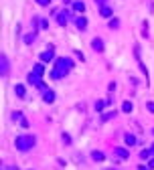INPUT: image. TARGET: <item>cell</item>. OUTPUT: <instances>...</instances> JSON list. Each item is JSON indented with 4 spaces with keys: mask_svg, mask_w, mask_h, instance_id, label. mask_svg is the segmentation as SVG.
<instances>
[{
    "mask_svg": "<svg viewBox=\"0 0 154 170\" xmlns=\"http://www.w3.org/2000/svg\"><path fill=\"white\" fill-rule=\"evenodd\" d=\"M73 67V61L71 59H57L55 61V69L51 71V77L53 79H61L69 73V69Z\"/></svg>",
    "mask_w": 154,
    "mask_h": 170,
    "instance_id": "obj_1",
    "label": "cell"
},
{
    "mask_svg": "<svg viewBox=\"0 0 154 170\" xmlns=\"http://www.w3.org/2000/svg\"><path fill=\"white\" fill-rule=\"evenodd\" d=\"M14 144H16V148L20 152H27V150H31L35 146V136H18L14 140Z\"/></svg>",
    "mask_w": 154,
    "mask_h": 170,
    "instance_id": "obj_2",
    "label": "cell"
},
{
    "mask_svg": "<svg viewBox=\"0 0 154 170\" xmlns=\"http://www.w3.org/2000/svg\"><path fill=\"white\" fill-rule=\"evenodd\" d=\"M53 53H55V47H53V45H49V47H47V51H43V53H41V61H43V63L53 61Z\"/></svg>",
    "mask_w": 154,
    "mask_h": 170,
    "instance_id": "obj_3",
    "label": "cell"
},
{
    "mask_svg": "<svg viewBox=\"0 0 154 170\" xmlns=\"http://www.w3.org/2000/svg\"><path fill=\"white\" fill-rule=\"evenodd\" d=\"M114 154H116V158H120V160H128V158H130V152H128L126 148H116Z\"/></svg>",
    "mask_w": 154,
    "mask_h": 170,
    "instance_id": "obj_4",
    "label": "cell"
},
{
    "mask_svg": "<svg viewBox=\"0 0 154 170\" xmlns=\"http://www.w3.org/2000/svg\"><path fill=\"white\" fill-rule=\"evenodd\" d=\"M57 14V22L61 24V26H65L67 24V14H69V10H61V12H55Z\"/></svg>",
    "mask_w": 154,
    "mask_h": 170,
    "instance_id": "obj_5",
    "label": "cell"
},
{
    "mask_svg": "<svg viewBox=\"0 0 154 170\" xmlns=\"http://www.w3.org/2000/svg\"><path fill=\"white\" fill-rule=\"evenodd\" d=\"M75 26L79 29V31H85V29H87V18H85V16H77L75 18Z\"/></svg>",
    "mask_w": 154,
    "mask_h": 170,
    "instance_id": "obj_6",
    "label": "cell"
},
{
    "mask_svg": "<svg viewBox=\"0 0 154 170\" xmlns=\"http://www.w3.org/2000/svg\"><path fill=\"white\" fill-rule=\"evenodd\" d=\"M43 99H45L47 103H53V101H55V91H51V89H45V91H43Z\"/></svg>",
    "mask_w": 154,
    "mask_h": 170,
    "instance_id": "obj_7",
    "label": "cell"
},
{
    "mask_svg": "<svg viewBox=\"0 0 154 170\" xmlns=\"http://www.w3.org/2000/svg\"><path fill=\"white\" fill-rule=\"evenodd\" d=\"M91 47H93L97 53H102V51H104V41H102V39H93V41H91Z\"/></svg>",
    "mask_w": 154,
    "mask_h": 170,
    "instance_id": "obj_8",
    "label": "cell"
},
{
    "mask_svg": "<svg viewBox=\"0 0 154 170\" xmlns=\"http://www.w3.org/2000/svg\"><path fill=\"white\" fill-rule=\"evenodd\" d=\"M99 14H102L104 18H110V16L114 14V10H112L110 6H102V8H99Z\"/></svg>",
    "mask_w": 154,
    "mask_h": 170,
    "instance_id": "obj_9",
    "label": "cell"
},
{
    "mask_svg": "<svg viewBox=\"0 0 154 170\" xmlns=\"http://www.w3.org/2000/svg\"><path fill=\"white\" fill-rule=\"evenodd\" d=\"M0 61H2V75L6 77V75H8V59H6V55H2Z\"/></svg>",
    "mask_w": 154,
    "mask_h": 170,
    "instance_id": "obj_10",
    "label": "cell"
},
{
    "mask_svg": "<svg viewBox=\"0 0 154 170\" xmlns=\"http://www.w3.org/2000/svg\"><path fill=\"white\" fill-rule=\"evenodd\" d=\"M124 140H126V144H128V146H134V144L138 142L134 134H126V136H124Z\"/></svg>",
    "mask_w": 154,
    "mask_h": 170,
    "instance_id": "obj_11",
    "label": "cell"
},
{
    "mask_svg": "<svg viewBox=\"0 0 154 170\" xmlns=\"http://www.w3.org/2000/svg\"><path fill=\"white\" fill-rule=\"evenodd\" d=\"M91 158L95 160V162H104V152H99V150H95V152H91Z\"/></svg>",
    "mask_w": 154,
    "mask_h": 170,
    "instance_id": "obj_12",
    "label": "cell"
},
{
    "mask_svg": "<svg viewBox=\"0 0 154 170\" xmlns=\"http://www.w3.org/2000/svg\"><path fill=\"white\" fill-rule=\"evenodd\" d=\"M14 93H16L18 97H24V95H27V89H24V85H16V87H14Z\"/></svg>",
    "mask_w": 154,
    "mask_h": 170,
    "instance_id": "obj_13",
    "label": "cell"
},
{
    "mask_svg": "<svg viewBox=\"0 0 154 170\" xmlns=\"http://www.w3.org/2000/svg\"><path fill=\"white\" fill-rule=\"evenodd\" d=\"M73 10H75V12H83V10H85V4H83L81 0H77L75 4H73Z\"/></svg>",
    "mask_w": 154,
    "mask_h": 170,
    "instance_id": "obj_14",
    "label": "cell"
},
{
    "mask_svg": "<svg viewBox=\"0 0 154 170\" xmlns=\"http://www.w3.org/2000/svg\"><path fill=\"white\" fill-rule=\"evenodd\" d=\"M33 73L43 75V73H45V65H43V63H37V65H35V69H33Z\"/></svg>",
    "mask_w": 154,
    "mask_h": 170,
    "instance_id": "obj_15",
    "label": "cell"
},
{
    "mask_svg": "<svg viewBox=\"0 0 154 170\" xmlns=\"http://www.w3.org/2000/svg\"><path fill=\"white\" fill-rule=\"evenodd\" d=\"M35 39H37V33H29V35H24V42H27V45H31Z\"/></svg>",
    "mask_w": 154,
    "mask_h": 170,
    "instance_id": "obj_16",
    "label": "cell"
},
{
    "mask_svg": "<svg viewBox=\"0 0 154 170\" xmlns=\"http://www.w3.org/2000/svg\"><path fill=\"white\" fill-rule=\"evenodd\" d=\"M122 111L130 114V111H132V101H124V103H122Z\"/></svg>",
    "mask_w": 154,
    "mask_h": 170,
    "instance_id": "obj_17",
    "label": "cell"
},
{
    "mask_svg": "<svg viewBox=\"0 0 154 170\" xmlns=\"http://www.w3.org/2000/svg\"><path fill=\"white\" fill-rule=\"evenodd\" d=\"M106 103H108V101H95V111H102V109L106 107Z\"/></svg>",
    "mask_w": 154,
    "mask_h": 170,
    "instance_id": "obj_18",
    "label": "cell"
},
{
    "mask_svg": "<svg viewBox=\"0 0 154 170\" xmlns=\"http://www.w3.org/2000/svg\"><path fill=\"white\" fill-rule=\"evenodd\" d=\"M10 118H12V122H16V120H22L20 111H12V114H10Z\"/></svg>",
    "mask_w": 154,
    "mask_h": 170,
    "instance_id": "obj_19",
    "label": "cell"
},
{
    "mask_svg": "<svg viewBox=\"0 0 154 170\" xmlns=\"http://www.w3.org/2000/svg\"><path fill=\"white\" fill-rule=\"evenodd\" d=\"M118 26H120V20L118 18H112L110 20V29H118Z\"/></svg>",
    "mask_w": 154,
    "mask_h": 170,
    "instance_id": "obj_20",
    "label": "cell"
},
{
    "mask_svg": "<svg viewBox=\"0 0 154 170\" xmlns=\"http://www.w3.org/2000/svg\"><path fill=\"white\" fill-rule=\"evenodd\" d=\"M142 35H144V37H148V22H146V20L142 22Z\"/></svg>",
    "mask_w": 154,
    "mask_h": 170,
    "instance_id": "obj_21",
    "label": "cell"
},
{
    "mask_svg": "<svg viewBox=\"0 0 154 170\" xmlns=\"http://www.w3.org/2000/svg\"><path fill=\"white\" fill-rule=\"evenodd\" d=\"M148 156H150V150H142L140 152V160H146Z\"/></svg>",
    "mask_w": 154,
    "mask_h": 170,
    "instance_id": "obj_22",
    "label": "cell"
},
{
    "mask_svg": "<svg viewBox=\"0 0 154 170\" xmlns=\"http://www.w3.org/2000/svg\"><path fill=\"white\" fill-rule=\"evenodd\" d=\"M116 114L114 111H110V114H104V118H102V120H104V122H108V120H110V118H114Z\"/></svg>",
    "mask_w": 154,
    "mask_h": 170,
    "instance_id": "obj_23",
    "label": "cell"
},
{
    "mask_svg": "<svg viewBox=\"0 0 154 170\" xmlns=\"http://www.w3.org/2000/svg\"><path fill=\"white\" fill-rule=\"evenodd\" d=\"M146 107H148V111H150V114H154V101H148V103H146Z\"/></svg>",
    "mask_w": 154,
    "mask_h": 170,
    "instance_id": "obj_24",
    "label": "cell"
},
{
    "mask_svg": "<svg viewBox=\"0 0 154 170\" xmlns=\"http://www.w3.org/2000/svg\"><path fill=\"white\" fill-rule=\"evenodd\" d=\"M75 55H77V59H79V61H85V57H83V53H81V51H75Z\"/></svg>",
    "mask_w": 154,
    "mask_h": 170,
    "instance_id": "obj_25",
    "label": "cell"
},
{
    "mask_svg": "<svg viewBox=\"0 0 154 170\" xmlns=\"http://www.w3.org/2000/svg\"><path fill=\"white\" fill-rule=\"evenodd\" d=\"M49 2L51 0H37V4H41V6H49Z\"/></svg>",
    "mask_w": 154,
    "mask_h": 170,
    "instance_id": "obj_26",
    "label": "cell"
},
{
    "mask_svg": "<svg viewBox=\"0 0 154 170\" xmlns=\"http://www.w3.org/2000/svg\"><path fill=\"white\" fill-rule=\"evenodd\" d=\"M41 26H43V29H47V26H49V20H47V18H43V20H41Z\"/></svg>",
    "mask_w": 154,
    "mask_h": 170,
    "instance_id": "obj_27",
    "label": "cell"
},
{
    "mask_svg": "<svg viewBox=\"0 0 154 170\" xmlns=\"http://www.w3.org/2000/svg\"><path fill=\"white\" fill-rule=\"evenodd\" d=\"M63 142H65V144H71V138H69L67 134H63Z\"/></svg>",
    "mask_w": 154,
    "mask_h": 170,
    "instance_id": "obj_28",
    "label": "cell"
},
{
    "mask_svg": "<svg viewBox=\"0 0 154 170\" xmlns=\"http://www.w3.org/2000/svg\"><path fill=\"white\" fill-rule=\"evenodd\" d=\"M20 126H22V128H29V120H24V118H22V120H20Z\"/></svg>",
    "mask_w": 154,
    "mask_h": 170,
    "instance_id": "obj_29",
    "label": "cell"
},
{
    "mask_svg": "<svg viewBox=\"0 0 154 170\" xmlns=\"http://www.w3.org/2000/svg\"><path fill=\"white\" fill-rule=\"evenodd\" d=\"M4 170H18L16 166H8V168H4Z\"/></svg>",
    "mask_w": 154,
    "mask_h": 170,
    "instance_id": "obj_30",
    "label": "cell"
},
{
    "mask_svg": "<svg viewBox=\"0 0 154 170\" xmlns=\"http://www.w3.org/2000/svg\"><path fill=\"white\" fill-rule=\"evenodd\" d=\"M148 166H150V168H154V158L150 160V164H148Z\"/></svg>",
    "mask_w": 154,
    "mask_h": 170,
    "instance_id": "obj_31",
    "label": "cell"
},
{
    "mask_svg": "<svg viewBox=\"0 0 154 170\" xmlns=\"http://www.w3.org/2000/svg\"><path fill=\"white\" fill-rule=\"evenodd\" d=\"M138 170H148V168H146V166H142V164H140V166H138Z\"/></svg>",
    "mask_w": 154,
    "mask_h": 170,
    "instance_id": "obj_32",
    "label": "cell"
},
{
    "mask_svg": "<svg viewBox=\"0 0 154 170\" xmlns=\"http://www.w3.org/2000/svg\"><path fill=\"white\" fill-rule=\"evenodd\" d=\"M95 2H97V4H102V6H104V2H106V0H95Z\"/></svg>",
    "mask_w": 154,
    "mask_h": 170,
    "instance_id": "obj_33",
    "label": "cell"
},
{
    "mask_svg": "<svg viewBox=\"0 0 154 170\" xmlns=\"http://www.w3.org/2000/svg\"><path fill=\"white\" fill-rule=\"evenodd\" d=\"M150 152H152V154H154V146H152V150H150Z\"/></svg>",
    "mask_w": 154,
    "mask_h": 170,
    "instance_id": "obj_34",
    "label": "cell"
},
{
    "mask_svg": "<svg viewBox=\"0 0 154 170\" xmlns=\"http://www.w3.org/2000/svg\"><path fill=\"white\" fill-rule=\"evenodd\" d=\"M108 170H116V168H108Z\"/></svg>",
    "mask_w": 154,
    "mask_h": 170,
    "instance_id": "obj_35",
    "label": "cell"
}]
</instances>
